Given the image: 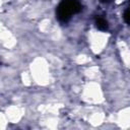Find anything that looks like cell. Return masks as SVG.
Returning a JSON list of instances; mask_svg holds the SVG:
<instances>
[{"label": "cell", "instance_id": "obj_1", "mask_svg": "<svg viewBox=\"0 0 130 130\" xmlns=\"http://www.w3.org/2000/svg\"><path fill=\"white\" fill-rule=\"evenodd\" d=\"M81 10V4L78 0H62L56 9V15L62 22H67L72 15Z\"/></svg>", "mask_w": 130, "mask_h": 130}, {"label": "cell", "instance_id": "obj_2", "mask_svg": "<svg viewBox=\"0 0 130 130\" xmlns=\"http://www.w3.org/2000/svg\"><path fill=\"white\" fill-rule=\"evenodd\" d=\"M95 25L101 30H106V29H108V26H109L108 25V21L103 17H98L95 19Z\"/></svg>", "mask_w": 130, "mask_h": 130}, {"label": "cell", "instance_id": "obj_3", "mask_svg": "<svg viewBox=\"0 0 130 130\" xmlns=\"http://www.w3.org/2000/svg\"><path fill=\"white\" fill-rule=\"evenodd\" d=\"M124 19L127 23H130V6L124 12Z\"/></svg>", "mask_w": 130, "mask_h": 130}, {"label": "cell", "instance_id": "obj_4", "mask_svg": "<svg viewBox=\"0 0 130 130\" xmlns=\"http://www.w3.org/2000/svg\"><path fill=\"white\" fill-rule=\"evenodd\" d=\"M102 1H103V2H111L112 0H102Z\"/></svg>", "mask_w": 130, "mask_h": 130}]
</instances>
